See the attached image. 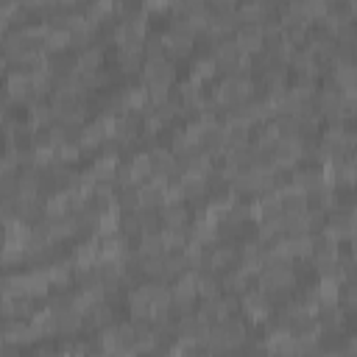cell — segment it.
<instances>
[{"label": "cell", "instance_id": "6da1fadb", "mask_svg": "<svg viewBox=\"0 0 357 357\" xmlns=\"http://www.w3.org/2000/svg\"><path fill=\"white\" fill-rule=\"evenodd\" d=\"M8 90H11V95H14V98H22V95L31 90V78L14 76V78H11V84H8Z\"/></svg>", "mask_w": 357, "mask_h": 357}, {"label": "cell", "instance_id": "7a4b0ae2", "mask_svg": "<svg viewBox=\"0 0 357 357\" xmlns=\"http://www.w3.org/2000/svg\"><path fill=\"white\" fill-rule=\"evenodd\" d=\"M165 221H168L170 229H179V226L184 224V210H179L176 204H170L168 210H165Z\"/></svg>", "mask_w": 357, "mask_h": 357}, {"label": "cell", "instance_id": "3957f363", "mask_svg": "<svg viewBox=\"0 0 357 357\" xmlns=\"http://www.w3.org/2000/svg\"><path fill=\"white\" fill-rule=\"evenodd\" d=\"M98 62H101V53H98V50L84 53V56H81V62H78V70H81V73H92L95 67H98Z\"/></svg>", "mask_w": 357, "mask_h": 357}, {"label": "cell", "instance_id": "277c9868", "mask_svg": "<svg viewBox=\"0 0 357 357\" xmlns=\"http://www.w3.org/2000/svg\"><path fill=\"white\" fill-rule=\"evenodd\" d=\"M45 212H48L50 218H59L62 212H67V198H53V201L45 207Z\"/></svg>", "mask_w": 357, "mask_h": 357}, {"label": "cell", "instance_id": "5b68a950", "mask_svg": "<svg viewBox=\"0 0 357 357\" xmlns=\"http://www.w3.org/2000/svg\"><path fill=\"white\" fill-rule=\"evenodd\" d=\"M101 140H104V128L101 126H92L84 131V145H98Z\"/></svg>", "mask_w": 357, "mask_h": 357}, {"label": "cell", "instance_id": "8992f818", "mask_svg": "<svg viewBox=\"0 0 357 357\" xmlns=\"http://www.w3.org/2000/svg\"><path fill=\"white\" fill-rule=\"evenodd\" d=\"M212 76V62H198L196 64V78H207Z\"/></svg>", "mask_w": 357, "mask_h": 357}, {"label": "cell", "instance_id": "52a82bcc", "mask_svg": "<svg viewBox=\"0 0 357 357\" xmlns=\"http://www.w3.org/2000/svg\"><path fill=\"white\" fill-rule=\"evenodd\" d=\"M62 159H64V162H76V159H78V151H76L73 145H64V148H62Z\"/></svg>", "mask_w": 357, "mask_h": 357}]
</instances>
